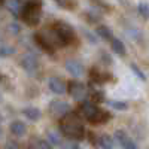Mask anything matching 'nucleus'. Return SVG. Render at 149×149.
<instances>
[{
    "label": "nucleus",
    "instance_id": "1",
    "mask_svg": "<svg viewBox=\"0 0 149 149\" xmlns=\"http://www.w3.org/2000/svg\"><path fill=\"white\" fill-rule=\"evenodd\" d=\"M60 131L63 136L72 140H82L85 137V128L81 122V118L76 113H67L60 121Z\"/></svg>",
    "mask_w": 149,
    "mask_h": 149
},
{
    "label": "nucleus",
    "instance_id": "2",
    "mask_svg": "<svg viewBox=\"0 0 149 149\" xmlns=\"http://www.w3.org/2000/svg\"><path fill=\"white\" fill-rule=\"evenodd\" d=\"M46 40L52 48L55 46H66L74 40L73 29L66 22H55L49 34H45Z\"/></svg>",
    "mask_w": 149,
    "mask_h": 149
},
{
    "label": "nucleus",
    "instance_id": "3",
    "mask_svg": "<svg viewBox=\"0 0 149 149\" xmlns=\"http://www.w3.org/2000/svg\"><path fill=\"white\" fill-rule=\"evenodd\" d=\"M40 15H42V2L40 0H27L22 6L21 10V18L27 26L33 27L37 26L40 21Z\"/></svg>",
    "mask_w": 149,
    "mask_h": 149
},
{
    "label": "nucleus",
    "instance_id": "4",
    "mask_svg": "<svg viewBox=\"0 0 149 149\" xmlns=\"http://www.w3.org/2000/svg\"><path fill=\"white\" fill-rule=\"evenodd\" d=\"M69 110H70L69 103H66L63 100H54L49 104V113H51V116H54L57 119H61L63 116H66L69 113Z\"/></svg>",
    "mask_w": 149,
    "mask_h": 149
},
{
    "label": "nucleus",
    "instance_id": "5",
    "mask_svg": "<svg viewBox=\"0 0 149 149\" xmlns=\"http://www.w3.org/2000/svg\"><path fill=\"white\" fill-rule=\"evenodd\" d=\"M67 91L74 100H81L85 95V85L78 82V81H70L67 84Z\"/></svg>",
    "mask_w": 149,
    "mask_h": 149
},
{
    "label": "nucleus",
    "instance_id": "6",
    "mask_svg": "<svg viewBox=\"0 0 149 149\" xmlns=\"http://www.w3.org/2000/svg\"><path fill=\"white\" fill-rule=\"evenodd\" d=\"M113 137L115 140L118 142V145H121L124 149H137V146H136V143L128 137V134L125 131H122V130H116L115 134H113Z\"/></svg>",
    "mask_w": 149,
    "mask_h": 149
},
{
    "label": "nucleus",
    "instance_id": "7",
    "mask_svg": "<svg viewBox=\"0 0 149 149\" xmlns=\"http://www.w3.org/2000/svg\"><path fill=\"white\" fill-rule=\"evenodd\" d=\"M48 86L54 94H64L67 91V84L61 78H57V76H54L48 81Z\"/></svg>",
    "mask_w": 149,
    "mask_h": 149
},
{
    "label": "nucleus",
    "instance_id": "8",
    "mask_svg": "<svg viewBox=\"0 0 149 149\" xmlns=\"http://www.w3.org/2000/svg\"><path fill=\"white\" fill-rule=\"evenodd\" d=\"M66 70L72 74V76L79 78V76H82V73H84V66L79 63L78 60H67L66 61Z\"/></svg>",
    "mask_w": 149,
    "mask_h": 149
},
{
    "label": "nucleus",
    "instance_id": "9",
    "mask_svg": "<svg viewBox=\"0 0 149 149\" xmlns=\"http://www.w3.org/2000/svg\"><path fill=\"white\" fill-rule=\"evenodd\" d=\"M21 66L26 69V70H29V72H33L37 67V58L34 55H31V54L24 55L21 58Z\"/></svg>",
    "mask_w": 149,
    "mask_h": 149
},
{
    "label": "nucleus",
    "instance_id": "10",
    "mask_svg": "<svg viewBox=\"0 0 149 149\" xmlns=\"http://www.w3.org/2000/svg\"><path fill=\"white\" fill-rule=\"evenodd\" d=\"M110 48L113 49V52L115 54H118V55H121V57H124L127 54V51H125V45L122 43V40H119L118 37H115V39H112L110 40Z\"/></svg>",
    "mask_w": 149,
    "mask_h": 149
},
{
    "label": "nucleus",
    "instance_id": "11",
    "mask_svg": "<svg viewBox=\"0 0 149 149\" xmlns=\"http://www.w3.org/2000/svg\"><path fill=\"white\" fill-rule=\"evenodd\" d=\"M10 131L15 136H24L27 133V127H26V124H22L21 121H14L10 124Z\"/></svg>",
    "mask_w": 149,
    "mask_h": 149
},
{
    "label": "nucleus",
    "instance_id": "12",
    "mask_svg": "<svg viewBox=\"0 0 149 149\" xmlns=\"http://www.w3.org/2000/svg\"><path fill=\"white\" fill-rule=\"evenodd\" d=\"M90 78H91V81H94L95 84H103L109 76L104 73V72H100L98 69H91V73H90Z\"/></svg>",
    "mask_w": 149,
    "mask_h": 149
},
{
    "label": "nucleus",
    "instance_id": "13",
    "mask_svg": "<svg viewBox=\"0 0 149 149\" xmlns=\"http://www.w3.org/2000/svg\"><path fill=\"white\" fill-rule=\"evenodd\" d=\"M24 115H26L29 119H31V121H37L42 116L40 110L37 107H26V109H24Z\"/></svg>",
    "mask_w": 149,
    "mask_h": 149
},
{
    "label": "nucleus",
    "instance_id": "14",
    "mask_svg": "<svg viewBox=\"0 0 149 149\" xmlns=\"http://www.w3.org/2000/svg\"><path fill=\"white\" fill-rule=\"evenodd\" d=\"M98 145H100L102 149H112L113 148V139L107 134H103L100 139H98Z\"/></svg>",
    "mask_w": 149,
    "mask_h": 149
},
{
    "label": "nucleus",
    "instance_id": "15",
    "mask_svg": "<svg viewBox=\"0 0 149 149\" xmlns=\"http://www.w3.org/2000/svg\"><path fill=\"white\" fill-rule=\"evenodd\" d=\"M97 34L102 37V39H106V40H112V31L109 27L106 26H98L97 27Z\"/></svg>",
    "mask_w": 149,
    "mask_h": 149
},
{
    "label": "nucleus",
    "instance_id": "16",
    "mask_svg": "<svg viewBox=\"0 0 149 149\" xmlns=\"http://www.w3.org/2000/svg\"><path fill=\"white\" fill-rule=\"evenodd\" d=\"M19 0H10L9 5H8V9L10 10V14L14 17H18L19 15Z\"/></svg>",
    "mask_w": 149,
    "mask_h": 149
},
{
    "label": "nucleus",
    "instance_id": "17",
    "mask_svg": "<svg viewBox=\"0 0 149 149\" xmlns=\"http://www.w3.org/2000/svg\"><path fill=\"white\" fill-rule=\"evenodd\" d=\"M137 9H139V14L145 19H149V2H140Z\"/></svg>",
    "mask_w": 149,
    "mask_h": 149
},
{
    "label": "nucleus",
    "instance_id": "18",
    "mask_svg": "<svg viewBox=\"0 0 149 149\" xmlns=\"http://www.w3.org/2000/svg\"><path fill=\"white\" fill-rule=\"evenodd\" d=\"M86 18L90 19V22H97L102 19V15L98 14V12H94V10H88L86 12Z\"/></svg>",
    "mask_w": 149,
    "mask_h": 149
},
{
    "label": "nucleus",
    "instance_id": "19",
    "mask_svg": "<svg viewBox=\"0 0 149 149\" xmlns=\"http://www.w3.org/2000/svg\"><path fill=\"white\" fill-rule=\"evenodd\" d=\"M104 94L102 93V91H94L93 94H91V98H93V102L94 103H102V102H104Z\"/></svg>",
    "mask_w": 149,
    "mask_h": 149
},
{
    "label": "nucleus",
    "instance_id": "20",
    "mask_svg": "<svg viewBox=\"0 0 149 149\" xmlns=\"http://www.w3.org/2000/svg\"><path fill=\"white\" fill-rule=\"evenodd\" d=\"M112 107H115V109H118V110H125L127 107H128V104L127 103H124V102H107Z\"/></svg>",
    "mask_w": 149,
    "mask_h": 149
},
{
    "label": "nucleus",
    "instance_id": "21",
    "mask_svg": "<svg viewBox=\"0 0 149 149\" xmlns=\"http://www.w3.org/2000/svg\"><path fill=\"white\" fill-rule=\"evenodd\" d=\"M15 52V49L14 48H12V46H2V49H0V54H2L3 57H8V55H12V54H14Z\"/></svg>",
    "mask_w": 149,
    "mask_h": 149
},
{
    "label": "nucleus",
    "instance_id": "22",
    "mask_svg": "<svg viewBox=\"0 0 149 149\" xmlns=\"http://www.w3.org/2000/svg\"><path fill=\"white\" fill-rule=\"evenodd\" d=\"M131 69H133V72L136 73V76H137V78H140L142 81H145V79H146V76L143 74V72H142L137 66H136V64H131Z\"/></svg>",
    "mask_w": 149,
    "mask_h": 149
},
{
    "label": "nucleus",
    "instance_id": "23",
    "mask_svg": "<svg viewBox=\"0 0 149 149\" xmlns=\"http://www.w3.org/2000/svg\"><path fill=\"white\" fill-rule=\"evenodd\" d=\"M8 31L9 33H12V34H18L19 33V26L18 24H9V27H8Z\"/></svg>",
    "mask_w": 149,
    "mask_h": 149
},
{
    "label": "nucleus",
    "instance_id": "24",
    "mask_svg": "<svg viewBox=\"0 0 149 149\" xmlns=\"http://www.w3.org/2000/svg\"><path fill=\"white\" fill-rule=\"evenodd\" d=\"M5 149H19V145L17 142H14V140H9V142H6Z\"/></svg>",
    "mask_w": 149,
    "mask_h": 149
},
{
    "label": "nucleus",
    "instance_id": "25",
    "mask_svg": "<svg viewBox=\"0 0 149 149\" xmlns=\"http://www.w3.org/2000/svg\"><path fill=\"white\" fill-rule=\"evenodd\" d=\"M37 148H39V149H52L51 143L46 142V140H40V142H39V145H37Z\"/></svg>",
    "mask_w": 149,
    "mask_h": 149
},
{
    "label": "nucleus",
    "instance_id": "26",
    "mask_svg": "<svg viewBox=\"0 0 149 149\" xmlns=\"http://www.w3.org/2000/svg\"><path fill=\"white\" fill-rule=\"evenodd\" d=\"M49 139H51L54 143H57V145H60L61 143V139H60V136H57L54 131H51V133H49Z\"/></svg>",
    "mask_w": 149,
    "mask_h": 149
},
{
    "label": "nucleus",
    "instance_id": "27",
    "mask_svg": "<svg viewBox=\"0 0 149 149\" xmlns=\"http://www.w3.org/2000/svg\"><path fill=\"white\" fill-rule=\"evenodd\" d=\"M55 2L60 5V6H63V8H66V9H69V8H72V3H70V0H55Z\"/></svg>",
    "mask_w": 149,
    "mask_h": 149
},
{
    "label": "nucleus",
    "instance_id": "28",
    "mask_svg": "<svg viewBox=\"0 0 149 149\" xmlns=\"http://www.w3.org/2000/svg\"><path fill=\"white\" fill-rule=\"evenodd\" d=\"M0 3H2V5H5V3H6V0H2V2H0Z\"/></svg>",
    "mask_w": 149,
    "mask_h": 149
},
{
    "label": "nucleus",
    "instance_id": "29",
    "mask_svg": "<svg viewBox=\"0 0 149 149\" xmlns=\"http://www.w3.org/2000/svg\"><path fill=\"white\" fill-rule=\"evenodd\" d=\"M19 2H21V0H19Z\"/></svg>",
    "mask_w": 149,
    "mask_h": 149
}]
</instances>
